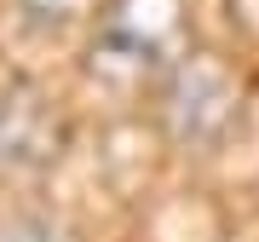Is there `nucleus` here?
<instances>
[{
  "instance_id": "4",
  "label": "nucleus",
  "mask_w": 259,
  "mask_h": 242,
  "mask_svg": "<svg viewBox=\"0 0 259 242\" xmlns=\"http://www.w3.org/2000/svg\"><path fill=\"white\" fill-rule=\"evenodd\" d=\"M35 23H75V18H104L110 0H18Z\"/></svg>"
},
{
  "instance_id": "2",
  "label": "nucleus",
  "mask_w": 259,
  "mask_h": 242,
  "mask_svg": "<svg viewBox=\"0 0 259 242\" xmlns=\"http://www.w3.org/2000/svg\"><path fill=\"white\" fill-rule=\"evenodd\" d=\"M242 121V81L213 52H185L161 75V127L179 150H219Z\"/></svg>"
},
{
  "instance_id": "3",
  "label": "nucleus",
  "mask_w": 259,
  "mask_h": 242,
  "mask_svg": "<svg viewBox=\"0 0 259 242\" xmlns=\"http://www.w3.org/2000/svg\"><path fill=\"white\" fill-rule=\"evenodd\" d=\"M64 144V121L52 104L23 81H0V162L6 168H47L58 162Z\"/></svg>"
},
{
  "instance_id": "1",
  "label": "nucleus",
  "mask_w": 259,
  "mask_h": 242,
  "mask_svg": "<svg viewBox=\"0 0 259 242\" xmlns=\"http://www.w3.org/2000/svg\"><path fill=\"white\" fill-rule=\"evenodd\" d=\"M190 52V12L185 0H110L98 18L93 69H127L133 81L161 75Z\"/></svg>"
}]
</instances>
